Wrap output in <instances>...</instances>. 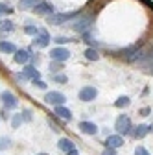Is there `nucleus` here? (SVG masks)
<instances>
[{"label":"nucleus","instance_id":"obj_31","mask_svg":"<svg viewBox=\"0 0 153 155\" xmlns=\"http://www.w3.org/2000/svg\"><path fill=\"white\" fill-rule=\"evenodd\" d=\"M54 41L57 43V45H67V43H70L72 39H67V37H57V39H54Z\"/></svg>","mask_w":153,"mask_h":155},{"label":"nucleus","instance_id":"obj_25","mask_svg":"<svg viewBox=\"0 0 153 155\" xmlns=\"http://www.w3.org/2000/svg\"><path fill=\"white\" fill-rule=\"evenodd\" d=\"M24 31H26L28 35H33V37H35V35H39V30H37V26H26Z\"/></svg>","mask_w":153,"mask_h":155},{"label":"nucleus","instance_id":"obj_35","mask_svg":"<svg viewBox=\"0 0 153 155\" xmlns=\"http://www.w3.org/2000/svg\"><path fill=\"white\" fill-rule=\"evenodd\" d=\"M67 155H80V153H78V151H76V150H72V151H68Z\"/></svg>","mask_w":153,"mask_h":155},{"label":"nucleus","instance_id":"obj_2","mask_svg":"<svg viewBox=\"0 0 153 155\" xmlns=\"http://www.w3.org/2000/svg\"><path fill=\"white\" fill-rule=\"evenodd\" d=\"M114 129L118 131V135L131 133V118H129V116H125V114H120L118 118H116V122H114Z\"/></svg>","mask_w":153,"mask_h":155},{"label":"nucleus","instance_id":"obj_23","mask_svg":"<svg viewBox=\"0 0 153 155\" xmlns=\"http://www.w3.org/2000/svg\"><path fill=\"white\" fill-rule=\"evenodd\" d=\"M24 122V118H22V114L21 113H17L15 116H13V127H21V124Z\"/></svg>","mask_w":153,"mask_h":155},{"label":"nucleus","instance_id":"obj_6","mask_svg":"<svg viewBox=\"0 0 153 155\" xmlns=\"http://www.w3.org/2000/svg\"><path fill=\"white\" fill-rule=\"evenodd\" d=\"M0 98H2V104H4V107H6V109H15V107H17V104H18L17 96H15L13 92H9V91H4L2 94H0Z\"/></svg>","mask_w":153,"mask_h":155},{"label":"nucleus","instance_id":"obj_5","mask_svg":"<svg viewBox=\"0 0 153 155\" xmlns=\"http://www.w3.org/2000/svg\"><path fill=\"white\" fill-rule=\"evenodd\" d=\"M65 100H67L65 94L59 92V91H50L44 96V102L46 104H52V105H65Z\"/></svg>","mask_w":153,"mask_h":155},{"label":"nucleus","instance_id":"obj_29","mask_svg":"<svg viewBox=\"0 0 153 155\" xmlns=\"http://www.w3.org/2000/svg\"><path fill=\"white\" fill-rule=\"evenodd\" d=\"M33 85H35L37 89H46V83L41 80V78H39V80H33Z\"/></svg>","mask_w":153,"mask_h":155},{"label":"nucleus","instance_id":"obj_7","mask_svg":"<svg viewBox=\"0 0 153 155\" xmlns=\"http://www.w3.org/2000/svg\"><path fill=\"white\" fill-rule=\"evenodd\" d=\"M135 63H138V65H140V67H144V68L153 67V48H149L148 52L140 54V55L137 57V61H135Z\"/></svg>","mask_w":153,"mask_h":155},{"label":"nucleus","instance_id":"obj_13","mask_svg":"<svg viewBox=\"0 0 153 155\" xmlns=\"http://www.w3.org/2000/svg\"><path fill=\"white\" fill-rule=\"evenodd\" d=\"M105 146L120 148V146H124V137H122V135H109L107 140H105Z\"/></svg>","mask_w":153,"mask_h":155},{"label":"nucleus","instance_id":"obj_36","mask_svg":"<svg viewBox=\"0 0 153 155\" xmlns=\"http://www.w3.org/2000/svg\"><path fill=\"white\" fill-rule=\"evenodd\" d=\"M149 129H151V131H153V124H151V126H149Z\"/></svg>","mask_w":153,"mask_h":155},{"label":"nucleus","instance_id":"obj_10","mask_svg":"<svg viewBox=\"0 0 153 155\" xmlns=\"http://www.w3.org/2000/svg\"><path fill=\"white\" fill-rule=\"evenodd\" d=\"M30 57H31L30 50H17V52L13 54V59H15V63H18V65H26V63L30 61Z\"/></svg>","mask_w":153,"mask_h":155},{"label":"nucleus","instance_id":"obj_9","mask_svg":"<svg viewBox=\"0 0 153 155\" xmlns=\"http://www.w3.org/2000/svg\"><path fill=\"white\" fill-rule=\"evenodd\" d=\"M80 131L81 133H85V135H96L98 133V126L94 124V122H87V120H83V122H80Z\"/></svg>","mask_w":153,"mask_h":155},{"label":"nucleus","instance_id":"obj_28","mask_svg":"<svg viewBox=\"0 0 153 155\" xmlns=\"http://www.w3.org/2000/svg\"><path fill=\"white\" fill-rule=\"evenodd\" d=\"M135 155H149V151H148L144 146H137V148H135Z\"/></svg>","mask_w":153,"mask_h":155},{"label":"nucleus","instance_id":"obj_38","mask_svg":"<svg viewBox=\"0 0 153 155\" xmlns=\"http://www.w3.org/2000/svg\"><path fill=\"white\" fill-rule=\"evenodd\" d=\"M149 74H153V68H151V70H149Z\"/></svg>","mask_w":153,"mask_h":155},{"label":"nucleus","instance_id":"obj_16","mask_svg":"<svg viewBox=\"0 0 153 155\" xmlns=\"http://www.w3.org/2000/svg\"><path fill=\"white\" fill-rule=\"evenodd\" d=\"M149 131H151V129H149V126H148V124H138L133 135H135L137 139H144V137H146V135H148Z\"/></svg>","mask_w":153,"mask_h":155},{"label":"nucleus","instance_id":"obj_33","mask_svg":"<svg viewBox=\"0 0 153 155\" xmlns=\"http://www.w3.org/2000/svg\"><path fill=\"white\" fill-rule=\"evenodd\" d=\"M17 78H18V80H22V81H26V80H30V78H28V76H26L24 72H18V74H17Z\"/></svg>","mask_w":153,"mask_h":155},{"label":"nucleus","instance_id":"obj_37","mask_svg":"<svg viewBox=\"0 0 153 155\" xmlns=\"http://www.w3.org/2000/svg\"><path fill=\"white\" fill-rule=\"evenodd\" d=\"M37 155H46V153H37Z\"/></svg>","mask_w":153,"mask_h":155},{"label":"nucleus","instance_id":"obj_4","mask_svg":"<svg viewBox=\"0 0 153 155\" xmlns=\"http://www.w3.org/2000/svg\"><path fill=\"white\" fill-rule=\"evenodd\" d=\"M68 57H70V52H68L65 46H57V48H52V50H50V59H52V61L65 63Z\"/></svg>","mask_w":153,"mask_h":155},{"label":"nucleus","instance_id":"obj_27","mask_svg":"<svg viewBox=\"0 0 153 155\" xmlns=\"http://www.w3.org/2000/svg\"><path fill=\"white\" fill-rule=\"evenodd\" d=\"M0 13H8V15H9V13H13V9H11V8H9L8 4L0 2Z\"/></svg>","mask_w":153,"mask_h":155},{"label":"nucleus","instance_id":"obj_21","mask_svg":"<svg viewBox=\"0 0 153 155\" xmlns=\"http://www.w3.org/2000/svg\"><path fill=\"white\" fill-rule=\"evenodd\" d=\"M85 57H87L89 61H98V59H100V54L94 50V48H87V50H85Z\"/></svg>","mask_w":153,"mask_h":155},{"label":"nucleus","instance_id":"obj_24","mask_svg":"<svg viewBox=\"0 0 153 155\" xmlns=\"http://www.w3.org/2000/svg\"><path fill=\"white\" fill-rule=\"evenodd\" d=\"M54 81H57V83H63V85H65V83L68 81V78H67L65 74H55V76H54Z\"/></svg>","mask_w":153,"mask_h":155},{"label":"nucleus","instance_id":"obj_19","mask_svg":"<svg viewBox=\"0 0 153 155\" xmlns=\"http://www.w3.org/2000/svg\"><path fill=\"white\" fill-rule=\"evenodd\" d=\"M41 0H18V8L21 9H30V8H35Z\"/></svg>","mask_w":153,"mask_h":155},{"label":"nucleus","instance_id":"obj_32","mask_svg":"<svg viewBox=\"0 0 153 155\" xmlns=\"http://www.w3.org/2000/svg\"><path fill=\"white\" fill-rule=\"evenodd\" d=\"M22 118H24L26 122H30V120H31V113H30V111H24V113H22Z\"/></svg>","mask_w":153,"mask_h":155},{"label":"nucleus","instance_id":"obj_20","mask_svg":"<svg viewBox=\"0 0 153 155\" xmlns=\"http://www.w3.org/2000/svg\"><path fill=\"white\" fill-rule=\"evenodd\" d=\"M131 104V98L129 96H120V98L114 102V107H118V109H122V107H127Z\"/></svg>","mask_w":153,"mask_h":155},{"label":"nucleus","instance_id":"obj_34","mask_svg":"<svg viewBox=\"0 0 153 155\" xmlns=\"http://www.w3.org/2000/svg\"><path fill=\"white\" fill-rule=\"evenodd\" d=\"M149 113H151V109H149V107H144V109L140 111V114H142V116H148Z\"/></svg>","mask_w":153,"mask_h":155},{"label":"nucleus","instance_id":"obj_30","mask_svg":"<svg viewBox=\"0 0 153 155\" xmlns=\"http://www.w3.org/2000/svg\"><path fill=\"white\" fill-rule=\"evenodd\" d=\"M103 155H116V148H111V146H105V150H103Z\"/></svg>","mask_w":153,"mask_h":155},{"label":"nucleus","instance_id":"obj_8","mask_svg":"<svg viewBox=\"0 0 153 155\" xmlns=\"http://www.w3.org/2000/svg\"><path fill=\"white\" fill-rule=\"evenodd\" d=\"M96 96H98V91L94 87H90V85H87V87H83L80 91V100L81 102H92Z\"/></svg>","mask_w":153,"mask_h":155},{"label":"nucleus","instance_id":"obj_18","mask_svg":"<svg viewBox=\"0 0 153 155\" xmlns=\"http://www.w3.org/2000/svg\"><path fill=\"white\" fill-rule=\"evenodd\" d=\"M0 52L2 54H15L17 46L13 43H6V41H0Z\"/></svg>","mask_w":153,"mask_h":155},{"label":"nucleus","instance_id":"obj_14","mask_svg":"<svg viewBox=\"0 0 153 155\" xmlns=\"http://www.w3.org/2000/svg\"><path fill=\"white\" fill-rule=\"evenodd\" d=\"M55 114L59 116V118H63V120H72V113H70V109H67L65 105H55Z\"/></svg>","mask_w":153,"mask_h":155},{"label":"nucleus","instance_id":"obj_26","mask_svg":"<svg viewBox=\"0 0 153 155\" xmlns=\"http://www.w3.org/2000/svg\"><path fill=\"white\" fill-rule=\"evenodd\" d=\"M9 146H11L9 139H6V137H0V150H8Z\"/></svg>","mask_w":153,"mask_h":155},{"label":"nucleus","instance_id":"obj_17","mask_svg":"<svg viewBox=\"0 0 153 155\" xmlns=\"http://www.w3.org/2000/svg\"><path fill=\"white\" fill-rule=\"evenodd\" d=\"M24 74L30 78V80L33 81V80H39V78H41V74H39V70H37L35 67H31V65H26L24 67Z\"/></svg>","mask_w":153,"mask_h":155},{"label":"nucleus","instance_id":"obj_12","mask_svg":"<svg viewBox=\"0 0 153 155\" xmlns=\"http://www.w3.org/2000/svg\"><path fill=\"white\" fill-rule=\"evenodd\" d=\"M50 35L46 33V31H43V33H39V35H35V39H33V43H35V46H39V48H44V46H48L50 45Z\"/></svg>","mask_w":153,"mask_h":155},{"label":"nucleus","instance_id":"obj_22","mask_svg":"<svg viewBox=\"0 0 153 155\" xmlns=\"http://www.w3.org/2000/svg\"><path fill=\"white\" fill-rule=\"evenodd\" d=\"M15 26L11 21H0V31H13Z\"/></svg>","mask_w":153,"mask_h":155},{"label":"nucleus","instance_id":"obj_15","mask_svg":"<svg viewBox=\"0 0 153 155\" xmlns=\"http://www.w3.org/2000/svg\"><path fill=\"white\" fill-rule=\"evenodd\" d=\"M57 148H59L61 151H65V153H68V151L76 150V148H74V142H72V140H68V139H61L59 142H57Z\"/></svg>","mask_w":153,"mask_h":155},{"label":"nucleus","instance_id":"obj_1","mask_svg":"<svg viewBox=\"0 0 153 155\" xmlns=\"http://www.w3.org/2000/svg\"><path fill=\"white\" fill-rule=\"evenodd\" d=\"M76 17H80V11H70V13H52L48 15V24H54V26H61L68 21H74Z\"/></svg>","mask_w":153,"mask_h":155},{"label":"nucleus","instance_id":"obj_3","mask_svg":"<svg viewBox=\"0 0 153 155\" xmlns=\"http://www.w3.org/2000/svg\"><path fill=\"white\" fill-rule=\"evenodd\" d=\"M90 26H92V18H90V17H80L78 21H74V22L70 24V28H72L74 31H78V33H85Z\"/></svg>","mask_w":153,"mask_h":155},{"label":"nucleus","instance_id":"obj_11","mask_svg":"<svg viewBox=\"0 0 153 155\" xmlns=\"http://www.w3.org/2000/svg\"><path fill=\"white\" fill-rule=\"evenodd\" d=\"M33 11H35L37 15H52V13H54V6L48 4V2H43V0H41V2L33 8Z\"/></svg>","mask_w":153,"mask_h":155}]
</instances>
